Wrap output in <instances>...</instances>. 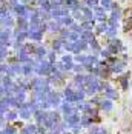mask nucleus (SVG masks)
Segmentation results:
<instances>
[{"mask_svg":"<svg viewBox=\"0 0 132 134\" xmlns=\"http://www.w3.org/2000/svg\"><path fill=\"white\" fill-rule=\"evenodd\" d=\"M101 94H103V97H105V99H109V100H112V102L120 100V93L117 91V88H114L109 82H106L105 91H103Z\"/></svg>","mask_w":132,"mask_h":134,"instance_id":"f257e3e1","label":"nucleus"},{"mask_svg":"<svg viewBox=\"0 0 132 134\" xmlns=\"http://www.w3.org/2000/svg\"><path fill=\"white\" fill-rule=\"evenodd\" d=\"M63 120L68 123V126H69V131H72V128H74V126L80 125L81 114H80V113H74V114H71V116H63Z\"/></svg>","mask_w":132,"mask_h":134,"instance_id":"f03ea898","label":"nucleus"},{"mask_svg":"<svg viewBox=\"0 0 132 134\" xmlns=\"http://www.w3.org/2000/svg\"><path fill=\"white\" fill-rule=\"evenodd\" d=\"M114 108H115V105H114V102L112 100H109V99H103V102H101V105H100V109H101V113L103 114H112L114 113Z\"/></svg>","mask_w":132,"mask_h":134,"instance_id":"7ed1b4c3","label":"nucleus"},{"mask_svg":"<svg viewBox=\"0 0 132 134\" xmlns=\"http://www.w3.org/2000/svg\"><path fill=\"white\" fill-rule=\"evenodd\" d=\"M129 77H131L129 72H124L121 76H117V82L120 83V86H121L123 91H128L129 90Z\"/></svg>","mask_w":132,"mask_h":134,"instance_id":"20e7f679","label":"nucleus"},{"mask_svg":"<svg viewBox=\"0 0 132 134\" xmlns=\"http://www.w3.org/2000/svg\"><path fill=\"white\" fill-rule=\"evenodd\" d=\"M80 125L85 128V130H88V128H91L94 125V119L91 117V116H88V114H81V120H80Z\"/></svg>","mask_w":132,"mask_h":134,"instance_id":"39448f33","label":"nucleus"},{"mask_svg":"<svg viewBox=\"0 0 132 134\" xmlns=\"http://www.w3.org/2000/svg\"><path fill=\"white\" fill-rule=\"evenodd\" d=\"M19 117H20V120H23V122H32L34 120L32 113H31L29 109H22V111H19Z\"/></svg>","mask_w":132,"mask_h":134,"instance_id":"423d86ee","label":"nucleus"},{"mask_svg":"<svg viewBox=\"0 0 132 134\" xmlns=\"http://www.w3.org/2000/svg\"><path fill=\"white\" fill-rule=\"evenodd\" d=\"M5 117H6L8 123H15V122L20 119V117H19V111H17V109H11L9 113H6V114H5Z\"/></svg>","mask_w":132,"mask_h":134,"instance_id":"0eeeda50","label":"nucleus"},{"mask_svg":"<svg viewBox=\"0 0 132 134\" xmlns=\"http://www.w3.org/2000/svg\"><path fill=\"white\" fill-rule=\"evenodd\" d=\"M11 109H13V108L6 103V99H5V97H2V99H0V116H5V114H6V113H9Z\"/></svg>","mask_w":132,"mask_h":134,"instance_id":"6e6552de","label":"nucleus"},{"mask_svg":"<svg viewBox=\"0 0 132 134\" xmlns=\"http://www.w3.org/2000/svg\"><path fill=\"white\" fill-rule=\"evenodd\" d=\"M0 134H19V128L13 125V123H8L3 130H2V133Z\"/></svg>","mask_w":132,"mask_h":134,"instance_id":"1a4fd4ad","label":"nucleus"},{"mask_svg":"<svg viewBox=\"0 0 132 134\" xmlns=\"http://www.w3.org/2000/svg\"><path fill=\"white\" fill-rule=\"evenodd\" d=\"M15 96V99L20 102V103H25V102H28V93H25V91H19L17 94H14Z\"/></svg>","mask_w":132,"mask_h":134,"instance_id":"9d476101","label":"nucleus"},{"mask_svg":"<svg viewBox=\"0 0 132 134\" xmlns=\"http://www.w3.org/2000/svg\"><path fill=\"white\" fill-rule=\"evenodd\" d=\"M98 130H100V125L94 123L91 128H88V130H86V134H98Z\"/></svg>","mask_w":132,"mask_h":134,"instance_id":"9b49d317","label":"nucleus"},{"mask_svg":"<svg viewBox=\"0 0 132 134\" xmlns=\"http://www.w3.org/2000/svg\"><path fill=\"white\" fill-rule=\"evenodd\" d=\"M83 130H85V128H83L81 125H77V126H74V128H72V133H74V134H81V133H83Z\"/></svg>","mask_w":132,"mask_h":134,"instance_id":"f8f14e48","label":"nucleus"},{"mask_svg":"<svg viewBox=\"0 0 132 134\" xmlns=\"http://www.w3.org/2000/svg\"><path fill=\"white\" fill-rule=\"evenodd\" d=\"M13 125H15V126L19 128V130H22V128H23V126L26 125V122H23V120H20V119H19V120L15 122V123H13Z\"/></svg>","mask_w":132,"mask_h":134,"instance_id":"ddd939ff","label":"nucleus"},{"mask_svg":"<svg viewBox=\"0 0 132 134\" xmlns=\"http://www.w3.org/2000/svg\"><path fill=\"white\" fill-rule=\"evenodd\" d=\"M98 134H109V130L106 128L105 125H100V130H98Z\"/></svg>","mask_w":132,"mask_h":134,"instance_id":"4468645a","label":"nucleus"},{"mask_svg":"<svg viewBox=\"0 0 132 134\" xmlns=\"http://www.w3.org/2000/svg\"><path fill=\"white\" fill-rule=\"evenodd\" d=\"M49 131H48V128L46 126H43V125H40L39 126V134H48Z\"/></svg>","mask_w":132,"mask_h":134,"instance_id":"2eb2a0df","label":"nucleus"},{"mask_svg":"<svg viewBox=\"0 0 132 134\" xmlns=\"http://www.w3.org/2000/svg\"><path fill=\"white\" fill-rule=\"evenodd\" d=\"M63 134H74V133H72V131H65Z\"/></svg>","mask_w":132,"mask_h":134,"instance_id":"dca6fc26","label":"nucleus"},{"mask_svg":"<svg viewBox=\"0 0 132 134\" xmlns=\"http://www.w3.org/2000/svg\"><path fill=\"white\" fill-rule=\"evenodd\" d=\"M123 134H132V133H123Z\"/></svg>","mask_w":132,"mask_h":134,"instance_id":"f3484780","label":"nucleus"}]
</instances>
